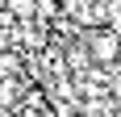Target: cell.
<instances>
[{
	"mask_svg": "<svg viewBox=\"0 0 121 117\" xmlns=\"http://www.w3.org/2000/svg\"><path fill=\"white\" fill-rule=\"evenodd\" d=\"M88 54L96 58V63H113V58L121 54L117 29H92V34H88Z\"/></svg>",
	"mask_w": 121,
	"mask_h": 117,
	"instance_id": "cell-1",
	"label": "cell"
},
{
	"mask_svg": "<svg viewBox=\"0 0 121 117\" xmlns=\"http://www.w3.org/2000/svg\"><path fill=\"white\" fill-rule=\"evenodd\" d=\"M4 9H9L13 17H34V0H9Z\"/></svg>",
	"mask_w": 121,
	"mask_h": 117,
	"instance_id": "cell-2",
	"label": "cell"
},
{
	"mask_svg": "<svg viewBox=\"0 0 121 117\" xmlns=\"http://www.w3.org/2000/svg\"><path fill=\"white\" fill-rule=\"evenodd\" d=\"M0 105H13V84L0 80Z\"/></svg>",
	"mask_w": 121,
	"mask_h": 117,
	"instance_id": "cell-3",
	"label": "cell"
},
{
	"mask_svg": "<svg viewBox=\"0 0 121 117\" xmlns=\"http://www.w3.org/2000/svg\"><path fill=\"white\" fill-rule=\"evenodd\" d=\"M4 4H9V0H0V9H4Z\"/></svg>",
	"mask_w": 121,
	"mask_h": 117,
	"instance_id": "cell-4",
	"label": "cell"
}]
</instances>
